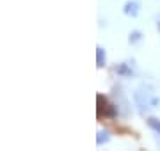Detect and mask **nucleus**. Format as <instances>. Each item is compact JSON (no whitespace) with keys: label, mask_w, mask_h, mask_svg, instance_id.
Instances as JSON below:
<instances>
[{"label":"nucleus","mask_w":160,"mask_h":151,"mask_svg":"<svg viewBox=\"0 0 160 151\" xmlns=\"http://www.w3.org/2000/svg\"><path fill=\"white\" fill-rule=\"evenodd\" d=\"M96 66L98 68L105 66V53H103L102 48H96Z\"/></svg>","instance_id":"f03ea898"},{"label":"nucleus","mask_w":160,"mask_h":151,"mask_svg":"<svg viewBox=\"0 0 160 151\" xmlns=\"http://www.w3.org/2000/svg\"><path fill=\"white\" fill-rule=\"evenodd\" d=\"M158 30H160V22H158Z\"/></svg>","instance_id":"20e7f679"},{"label":"nucleus","mask_w":160,"mask_h":151,"mask_svg":"<svg viewBox=\"0 0 160 151\" xmlns=\"http://www.w3.org/2000/svg\"><path fill=\"white\" fill-rule=\"evenodd\" d=\"M148 124L153 128L157 134H160V121H158V119H155V117H149V119H148Z\"/></svg>","instance_id":"7ed1b4c3"},{"label":"nucleus","mask_w":160,"mask_h":151,"mask_svg":"<svg viewBox=\"0 0 160 151\" xmlns=\"http://www.w3.org/2000/svg\"><path fill=\"white\" fill-rule=\"evenodd\" d=\"M96 103H98V109H96L98 119H114V117L118 116L114 105H110L109 100L105 98L103 94H98L96 96Z\"/></svg>","instance_id":"f257e3e1"}]
</instances>
